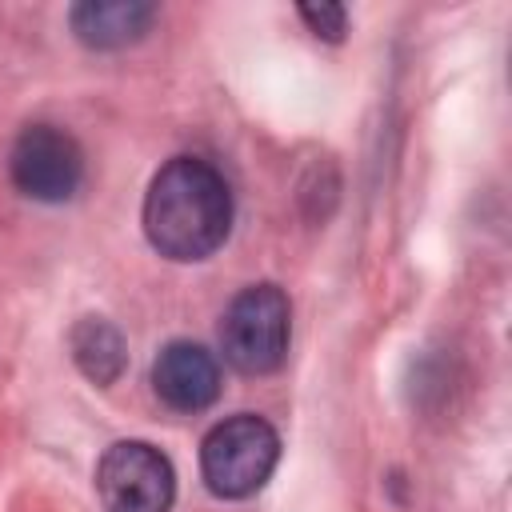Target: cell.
Returning <instances> with one entry per match:
<instances>
[{
	"instance_id": "ba28073f",
	"label": "cell",
	"mask_w": 512,
	"mask_h": 512,
	"mask_svg": "<svg viewBox=\"0 0 512 512\" xmlns=\"http://www.w3.org/2000/svg\"><path fill=\"white\" fill-rule=\"evenodd\" d=\"M68 344H72L76 368H80L88 380H96V384H112V380L124 372V364H128L124 336H120L108 320H100V316H84V320L72 328Z\"/></svg>"
},
{
	"instance_id": "5b68a950",
	"label": "cell",
	"mask_w": 512,
	"mask_h": 512,
	"mask_svg": "<svg viewBox=\"0 0 512 512\" xmlns=\"http://www.w3.org/2000/svg\"><path fill=\"white\" fill-rule=\"evenodd\" d=\"M8 168H12V184L40 204L68 200L84 180V156H80L76 140L52 124L24 128L12 144Z\"/></svg>"
},
{
	"instance_id": "7a4b0ae2",
	"label": "cell",
	"mask_w": 512,
	"mask_h": 512,
	"mask_svg": "<svg viewBox=\"0 0 512 512\" xmlns=\"http://www.w3.org/2000/svg\"><path fill=\"white\" fill-rule=\"evenodd\" d=\"M280 460V436L268 420L240 412L220 420L200 444V476L212 496L244 500L260 492Z\"/></svg>"
},
{
	"instance_id": "277c9868",
	"label": "cell",
	"mask_w": 512,
	"mask_h": 512,
	"mask_svg": "<svg viewBox=\"0 0 512 512\" xmlns=\"http://www.w3.org/2000/svg\"><path fill=\"white\" fill-rule=\"evenodd\" d=\"M96 492L108 512H168L176 500V472L160 448L120 440L96 464Z\"/></svg>"
},
{
	"instance_id": "3957f363",
	"label": "cell",
	"mask_w": 512,
	"mask_h": 512,
	"mask_svg": "<svg viewBox=\"0 0 512 512\" xmlns=\"http://www.w3.org/2000/svg\"><path fill=\"white\" fill-rule=\"evenodd\" d=\"M292 308L276 284H252L220 316V352L244 376H268L284 364Z\"/></svg>"
},
{
	"instance_id": "6da1fadb",
	"label": "cell",
	"mask_w": 512,
	"mask_h": 512,
	"mask_svg": "<svg viewBox=\"0 0 512 512\" xmlns=\"http://www.w3.org/2000/svg\"><path fill=\"white\" fill-rule=\"evenodd\" d=\"M232 228V192L224 176L200 156L168 160L144 196L148 244L180 264L212 256Z\"/></svg>"
},
{
	"instance_id": "52a82bcc",
	"label": "cell",
	"mask_w": 512,
	"mask_h": 512,
	"mask_svg": "<svg viewBox=\"0 0 512 512\" xmlns=\"http://www.w3.org/2000/svg\"><path fill=\"white\" fill-rule=\"evenodd\" d=\"M72 32L88 48H124L136 44L148 24L156 20V8L144 0H84L72 8Z\"/></svg>"
},
{
	"instance_id": "8992f818",
	"label": "cell",
	"mask_w": 512,
	"mask_h": 512,
	"mask_svg": "<svg viewBox=\"0 0 512 512\" xmlns=\"http://www.w3.org/2000/svg\"><path fill=\"white\" fill-rule=\"evenodd\" d=\"M152 392L172 412H204L220 396V364L196 340H172L152 360Z\"/></svg>"
},
{
	"instance_id": "9c48e42d",
	"label": "cell",
	"mask_w": 512,
	"mask_h": 512,
	"mask_svg": "<svg viewBox=\"0 0 512 512\" xmlns=\"http://www.w3.org/2000/svg\"><path fill=\"white\" fill-rule=\"evenodd\" d=\"M300 20L312 28V36L320 40H344V28H348V12L340 4H300Z\"/></svg>"
}]
</instances>
